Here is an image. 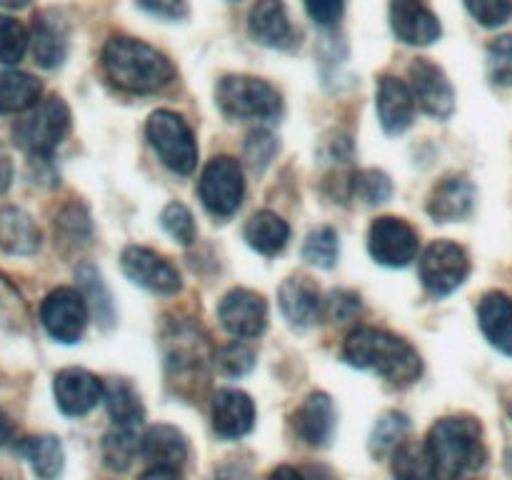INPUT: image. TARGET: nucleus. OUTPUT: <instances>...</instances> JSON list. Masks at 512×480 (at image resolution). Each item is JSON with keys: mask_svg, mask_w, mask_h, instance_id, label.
<instances>
[{"mask_svg": "<svg viewBox=\"0 0 512 480\" xmlns=\"http://www.w3.org/2000/svg\"><path fill=\"white\" fill-rule=\"evenodd\" d=\"M103 70L115 88L128 93H158L175 78L173 63L160 50L125 35L105 43Z\"/></svg>", "mask_w": 512, "mask_h": 480, "instance_id": "nucleus-1", "label": "nucleus"}, {"mask_svg": "<svg viewBox=\"0 0 512 480\" xmlns=\"http://www.w3.org/2000/svg\"><path fill=\"white\" fill-rule=\"evenodd\" d=\"M343 358L363 370H375L393 385H410L423 373V360L408 340L378 328H358L343 345Z\"/></svg>", "mask_w": 512, "mask_h": 480, "instance_id": "nucleus-2", "label": "nucleus"}, {"mask_svg": "<svg viewBox=\"0 0 512 480\" xmlns=\"http://www.w3.org/2000/svg\"><path fill=\"white\" fill-rule=\"evenodd\" d=\"M425 445H428L440 475L448 480H458L473 470L483 468L485 458H488L483 428L470 415H453V418L438 420Z\"/></svg>", "mask_w": 512, "mask_h": 480, "instance_id": "nucleus-3", "label": "nucleus"}, {"mask_svg": "<svg viewBox=\"0 0 512 480\" xmlns=\"http://www.w3.org/2000/svg\"><path fill=\"white\" fill-rule=\"evenodd\" d=\"M215 103L235 120H275L283 110L280 93L268 80L250 75H225L215 88Z\"/></svg>", "mask_w": 512, "mask_h": 480, "instance_id": "nucleus-4", "label": "nucleus"}, {"mask_svg": "<svg viewBox=\"0 0 512 480\" xmlns=\"http://www.w3.org/2000/svg\"><path fill=\"white\" fill-rule=\"evenodd\" d=\"M70 130V110L60 98L38 100L15 123L13 140L33 158H48Z\"/></svg>", "mask_w": 512, "mask_h": 480, "instance_id": "nucleus-5", "label": "nucleus"}, {"mask_svg": "<svg viewBox=\"0 0 512 480\" xmlns=\"http://www.w3.org/2000/svg\"><path fill=\"white\" fill-rule=\"evenodd\" d=\"M150 145L163 160L165 168H170L178 175H190L198 165V145H195L193 130L173 110H158L148 120Z\"/></svg>", "mask_w": 512, "mask_h": 480, "instance_id": "nucleus-6", "label": "nucleus"}, {"mask_svg": "<svg viewBox=\"0 0 512 480\" xmlns=\"http://www.w3.org/2000/svg\"><path fill=\"white\" fill-rule=\"evenodd\" d=\"M198 193L208 213H213L215 218H230L245 198L243 168L238 160L230 155H218L210 160L200 175Z\"/></svg>", "mask_w": 512, "mask_h": 480, "instance_id": "nucleus-7", "label": "nucleus"}, {"mask_svg": "<svg viewBox=\"0 0 512 480\" xmlns=\"http://www.w3.org/2000/svg\"><path fill=\"white\" fill-rule=\"evenodd\" d=\"M470 273V260L460 245L438 240L428 245L420 258V280L433 295H450L465 283Z\"/></svg>", "mask_w": 512, "mask_h": 480, "instance_id": "nucleus-8", "label": "nucleus"}, {"mask_svg": "<svg viewBox=\"0 0 512 480\" xmlns=\"http://www.w3.org/2000/svg\"><path fill=\"white\" fill-rule=\"evenodd\" d=\"M40 320L48 335L58 343H78L88 325L85 295L73 288H55L40 305Z\"/></svg>", "mask_w": 512, "mask_h": 480, "instance_id": "nucleus-9", "label": "nucleus"}, {"mask_svg": "<svg viewBox=\"0 0 512 480\" xmlns=\"http://www.w3.org/2000/svg\"><path fill=\"white\" fill-rule=\"evenodd\" d=\"M368 248L375 263L385 265V268H405L418 255L420 240L413 225L405 223L403 218L385 215L370 225Z\"/></svg>", "mask_w": 512, "mask_h": 480, "instance_id": "nucleus-10", "label": "nucleus"}, {"mask_svg": "<svg viewBox=\"0 0 512 480\" xmlns=\"http://www.w3.org/2000/svg\"><path fill=\"white\" fill-rule=\"evenodd\" d=\"M408 85L413 90V98L420 108L425 110L433 118L445 120L453 115L455 110V90L450 85L448 75L443 73V68H438L430 60L418 58L408 68Z\"/></svg>", "mask_w": 512, "mask_h": 480, "instance_id": "nucleus-11", "label": "nucleus"}, {"mask_svg": "<svg viewBox=\"0 0 512 480\" xmlns=\"http://www.w3.org/2000/svg\"><path fill=\"white\" fill-rule=\"evenodd\" d=\"M123 273L140 288L158 295H173L180 290V275L163 255L153 253L150 248L128 245L120 255Z\"/></svg>", "mask_w": 512, "mask_h": 480, "instance_id": "nucleus-12", "label": "nucleus"}, {"mask_svg": "<svg viewBox=\"0 0 512 480\" xmlns=\"http://www.w3.org/2000/svg\"><path fill=\"white\" fill-rule=\"evenodd\" d=\"M218 318L235 338H255L268 325V303L248 288H235L220 300Z\"/></svg>", "mask_w": 512, "mask_h": 480, "instance_id": "nucleus-13", "label": "nucleus"}, {"mask_svg": "<svg viewBox=\"0 0 512 480\" xmlns=\"http://www.w3.org/2000/svg\"><path fill=\"white\" fill-rule=\"evenodd\" d=\"M390 25L400 43L430 45L440 38V20L425 0H393L390 3Z\"/></svg>", "mask_w": 512, "mask_h": 480, "instance_id": "nucleus-14", "label": "nucleus"}, {"mask_svg": "<svg viewBox=\"0 0 512 480\" xmlns=\"http://www.w3.org/2000/svg\"><path fill=\"white\" fill-rule=\"evenodd\" d=\"M55 403L65 415H85L105 398V385L83 368H65L55 375Z\"/></svg>", "mask_w": 512, "mask_h": 480, "instance_id": "nucleus-15", "label": "nucleus"}, {"mask_svg": "<svg viewBox=\"0 0 512 480\" xmlns=\"http://www.w3.org/2000/svg\"><path fill=\"white\" fill-rule=\"evenodd\" d=\"M375 105H378V120L385 133L398 135L405 133L413 125L415 105L418 103H415L413 90H410V85L405 80L385 75V78H380Z\"/></svg>", "mask_w": 512, "mask_h": 480, "instance_id": "nucleus-16", "label": "nucleus"}, {"mask_svg": "<svg viewBox=\"0 0 512 480\" xmlns=\"http://www.w3.org/2000/svg\"><path fill=\"white\" fill-rule=\"evenodd\" d=\"M255 425V403L243 390L225 388L213 398V428L220 438L238 440Z\"/></svg>", "mask_w": 512, "mask_h": 480, "instance_id": "nucleus-17", "label": "nucleus"}, {"mask_svg": "<svg viewBox=\"0 0 512 480\" xmlns=\"http://www.w3.org/2000/svg\"><path fill=\"white\" fill-rule=\"evenodd\" d=\"M278 303L293 328H310L320 315V290L308 275H290L280 285Z\"/></svg>", "mask_w": 512, "mask_h": 480, "instance_id": "nucleus-18", "label": "nucleus"}, {"mask_svg": "<svg viewBox=\"0 0 512 480\" xmlns=\"http://www.w3.org/2000/svg\"><path fill=\"white\" fill-rule=\"evenodd\" d=\"M293 428L300 435V440L313 448L325 445L333 438L335 430V408L333 400L325 393H313L303 400L293 415Z\"/></svg>", "mask_w": 512, "mask_h": 480, "instance_id": "nucleus-19", "label": "nucleus"}, {"mask_svg": "<svg viewBox=\"0 0 512 480\" xmlns=\"http://www.w3.org/2000/svg\"><path fill=\"white\" fill-rule=\"evenodd\" d=\"M250 35L268 48H288L293 43V25L280 0H258L248 20Z\"/></svg>", "mask_w": 512, "mask_h": 480, "instance_id": "nucleus-20", "label": "nucleus"}, {"mask_svg": "<svg viewBox=\"0 0 512 480\" xmlns=\"http://www.w3.org/2000/svg\"><path fill=\"white\" fill-rule=\"evenodd\" d=\"M30 50L40 68H58L68 53V28L58 15H38L30 30Z\"/></svg>", "mask_w": 512, "mask_h": 480, "instance_id": "nucleus-21", "label": "nucleus"}, {"mask_svg": "<svg viewBox=\"0 0 512 480\" xmlns=\"http://www.w3.org/2000/svg\"><path fill=\"white\" fill-rule=\"evenodd\" d=\"M475 205V185L463 175H453V178L443 180L438 188L433 190L428 203V213L440 223H453V220H463L470 215Z\"/></svg>", "mask_w": 512, "mask_h": 480, "instance_id": "nucleus-22", "label": "nucleus"}, {"mask_svg": "<svg viewBox=\"0 0 512 480\" xmlns=\"http://www.w3.org/2000/svg\"><path fill=\"white\" fill-rule=\"evenodd\" d=\"M478 323L485 338L500 353L512 355V298L505 293H488L480 300Z\"/></svg>", "mask_w": 512, "mask_h": 480, "instance_id": "nucleus-23", "label": "nucleus"}, {"mask_svg": "<svg viewBox=\"0 0 512 480\" xmlns=\"http://www.w3.org/2000/svg\"><path fill=\"white\" fill-rule=\"evenodd\" d=\"M0 248L13 255H30L40 248V230L28 213L18 208L0 213Z\"/></svg>", "mask_w": 512, "mask_h": 480, "instance_id": "nucleus-24", "label": "nucleus"}, {"mask_svg": "<svg viewBox=\"0 0 512 480\" xmlns=\"http://www.w3.org/2000/svg\"><path fill=\"white\" fill-rule=\"evenodd\" d=\"M245 240L260 255H278L290 240V225L273 210H260L245 225Z\"/></svg>", "mask_w": 512, "mask_h": 480, "instance_id": "nucleus-25", "label": "nucleus"}, {"mask_svg": "<svg viewBox=\"0 0 512 480\" xmlns=\"http://www.w3.org/2000/svg\"><path fill=\"white\" fill-rule=\"evenodd\" d=\"M143 455L153 465L180 468L188 458V443H185L183 433L173 425H153L143 435Z\"/></svg>", "mask_w": 512, "mask_h": 480, "instance_id": "nucleus-26", "label": "nucleus"}, {"mask_svg": "<svg viewBox=\"0 0 512 480\" xmlns=\"http://www.w3.org/2000/svg\"><path fill=\"white\" fill-rule=\"evenodd\" d=\"M143 423H113V430L103 440V460L108 468L125 470L130 468L135 455L143 450V435H140Z\"/></svg>", "mask_w": 512, "mask_h": 480, "instance_id": "nucleus-27", "label": "nucleus"}, {"mask_svg": "<svg viewBox=\"0 0 512 480\" xmlns=\"http://www.w3.org/2000/svg\"><path fill=\"white\" fill-rule=\"evenodd\" d=\"M18 453L33 465L35 475L43 480L58 478L63 470V445L53 435H33V438L20 440Z\"/></svg>", "mask_w": 512, "mask_h": 480, "instance_id": "nucleus-28", "label": "nucleus"}, {"mask_svg": "<svg viewBox=\"0 0 512 480\" xmlns=\"http://www.w3.org/2000/svg\"><path fill=\"white\" fill-rule=\"evenodd\" d=\"M40 100V83L28 73L0 70V115L25 113Z\"/></svg>", "mask_w": 512, "mask_h": 480, "instance_id": "nucleus-29", "label": "nucleus"}, {"mask_svg": "<svg viewBox=\"0 0 512 480\" xmlns=\"http://www.w3.org/2000/svg\"><path fill=\"white\" fill-rule=\"evenodd\" d=\"M393 475L395 480H440L438 465L430 455L428 445L403 443L395 450L393 458Z\"/></svg>", "mask_w": 512, "mask_h": 480, "instance_id": "nucleus-30", "label": "nucleus"}, {"mask_svg": "<svg viewBox=\"0 0 512 480\" xmlns=\"http://www.w3.org/2000/svg\"><path fill=\"white\" fill-rule=\"evenodd\" d=\"M105 405L113 423H143V403L133 385L123 378H115L105 385Z\"/></svg>", "mask_w": 512, "mask_h": 480, "instance_id": "nucleus-31", "label": "nucleus"}, {"mask_svg": "<svg viewBox=\"0 0 512 480\" xmlns=\"http://www.w3.org/2000/svg\"><path fill=\"white\" fill-rule=\"evenodd\" d=\"M340 253V240L333 228H318L308 235L303 245V258L318 268H333Z\"/></svg>", "mask_w": 512, "mask_h": 480, "instance_id": "nucleus-32", "label": "nucleus"}, {"mask_svg": "<svg viewBox=\"0 0 512 480\" xmlns=\"http://www.w3.org/2000/svg\"><path fill=\"white\" fill-rule=\"evenodd\" d=\"M30 45V35L15 18L0 15V63L15 65L23 60Z\"/></svg>", "mask_w": 512, "mask_h": 480, "instance_id": "nucleus-33", "label": "nucleus"}, {"mask_svg": "<svg viewBox=\"0 0 512 480\" xmlns=\"http://www.w3.org/2000/svg\"><path fill=\"white\" fill-rule=\"evenodd\" d=\"M78 283L83 288V295H88L90 305L98 313V320H103L105 325L113 323V303H110V293L105 290V283L98 270L93 265H83L78 270Z\"/></svg>", "mask_w": 512, "mask_h": 480, "instance_id": "nucleus-34", "label": "nucleus"}, {"mask_svg": "<svg viewBox=\"0 0 512 480\" xmlns=\"http://www.w3.org/2000/svg\"><path fill=\"white\" fill-rule=\"evenodd\" d=\"M405 433H408V418L403 413H385L375 425L373 438H370L373 453L385 455L390 450H398L403 445Z\"/></svg>", "mask_w": 512, "mask_h": 480, "instance_id": "nucleus-35", "label": "nucleus"}, {"mask_svg": "<svg viewBox=\"0 0 512 480\" xmlns=\"http://www.w3.org/2000/svg\"><path fill=\"white\" fill-rule=\"evenodd\" d=\"M28 320V305L8 278L0 275V325L10 330H20Z\"/></svg>", "mask_w": 512, "mask_h": 480, "instance_id": "nucleus-36", "label": "nucleus"}, {"mask_svg": "<svg viewBox=\"0 0 512 480\" xmlns=\"http://www.w3.org/2000/svg\"><path fill=\"white\" fill-rule=\"evenodd\" d=\"M160 225H163V228L168 230L170 238L178 240L180 245H190L195 240V235H198L193 213H190L183 203L165 205V210L160 213Z\"/></svg>", "mask_w": 512, "mask_h": 480, "instance_id": "nucleus-37", "label": "nucleus"}, {"mask_svg": "<svg viewBox=\"0 0 512 480\" xmlns=\"http://www.w3.org/2000/svg\"><path fill=\"white\" fill-rule=\"evenodd\" d=\"M353 190L360 200H365L368 205H380L393 195V183L385 173L380 170H363V173L355 175Z\"/></svg>", "mask_w": 512, "mask_h": 480, "instance_id": "nucleus-38", "label": "nucleus"}, {"mask_svg": "<svg viewBox=\"0 0 512 480\" xmlns=\"http://www.w3.org/2000/svg\"><path fill=\"white\" fill-rule=\"evenodd\" d=\"M488 75L495 85H512V35H503L490 43Z\"/></svg>", "mask_w": 512, "mask_h": 480, "instance_id": "nucleus-39", "label": "nucleus"}, {"mask_svg": "<svg viewBox=\"0 0 512 480\" xmlns=\"http://www.w3.org/2000/svg\"><path fill=\"white\" fill-rule=\"evenodd\" d=\"M58 233L60 238L68 243L83 245L90 238V218L80 205H68L63 213L58 215Z\"/></svg>", "mask_w": 512, "mask_h": 480, "instance_id": "nucleus-40", "label": "nucleus"}, {"mask_svg": "<svg viewBox=\"0 0 512 480\" xmlns=\"http://www.w3.org/2000/svg\"><path fill=\"white\" fill-rule=\"evenodd\" d=\"M465 5L485 28H498L512 18V0H465Z\"/></svg>", "mask_w": 512, "mask_h": 480, "instance_id": "nucleus-41", "label": "nucleus"}, {"mask_svg": "<svg viewBox=\"0 0 512 480\" xmlns=\"http://www.w3.org/2000/svg\"><path fill=\"white\" fill-rule=\"evenodd\" d=\"M275 150H278V143H275V138L268 130H253L248 135V143H245V160H248V165L255 173H260V170L268 168Z\"/></svg>", "mask_w": 512, "mask_h": 480, "instance_id": "nucleus-42", "label": "nucleus"}, {"mask_svg": "<svg viewBox=\"0 0 512 480\" xmlns=\"http://www.w3.org/2000/svg\"><path fill=\"white\" fill-rule=\"evenodd\" d=\"M218 365L225 375H245L253 370L255 355L248 345L235 340V343L223 345V348L218 350Z\"/></svg>", "mask_w": 512, "mask_h": 480, "instance_id": "nucleus-43", "label": "nucleus"}, {"mask_svg": "<svg viewBox=\"0 0 512 480\" xmlns=\"http://www.w3.org/2000/svg\"><path fill=\"white\" fill-rule=\"evenodd\" d=\"M360 310V298L350 290H333L328 300V313L335 323H345Z\"/></svg>", "mask_w": 512, "mask_h": 480, "instance_id": "nucleus-44", "label": "nucleus"}, {"mask_svg": "<svg viewBox=\"0 0 512 480\" xmlns=\"http://www.w3.org/2000/svg\"><path fill=\"white\" fill-rule=\"evenodd\" d=\"M305 10L318 25H335L343 18L345 0H305Z\"/></svg>", "mask_w": 512, "mask_h": 480, "instance_id": "nucleus-45", "label": "nucleus"}, {"mask_svg": "<svg viewBox=\"0 0 512 480\" xmlns=\"http://www.w3.org/2000/svg\"><path fill=\"white\" fill-rule=\"evenodd\" d=\"M138 5L158 18L178 20L185 15V0H138Z\"/></svg>", "mask_w": 512, "mask_h": 480, "instance_id": "nucleus-46", "label": "nucleus"}, {"mask_svg": "<svg viewBox=\"0 0 512 480\" xmlns=\"http://www.w3.org/2000/svg\"><path fill=\"white\" fill-rule=\"evenodd\" d=\"M138 480H183V478H180V468H170V465H150Z\"/></svg>", "mask_w": 512, "mask_h": 480, "instance_id": "nucleus-47", "label": "nucleus"}, {"mask_svg": "<svg viewBox=\"0 0 512 480\" xmlns=\"http://www.w3.org/2000/svg\"><path fill=\"white\" fill-rule=\"evenodd\" d=\"M268 480H308V478H305V475L300 473V470L288 468V465H283V468L273 470V473L268 475Z\"/></svg>", "mask_w": 512, "mask_h": 480, "instance_id": "nucleus-48", "label": "nucleus"}, {"mask_svg": "<svg viewBox=\"0 0 512 480\" xmlns=\"http://www.w3.org/2000/svg\"><path fill=\"white\" fill-rule=\"evenodd\" d=\"M10 178H13V168H10V160L5 158L3 153H0V193H3V190H8Z\"/></svg>", "mask_w": 512, "mask_h": 480, "instance_id": "nucleus-49", "label": "nucleus"}, {"mask_svg": "<svg viewBox=\"0 0 512 480\" xmlns=\"http://www.w3.org/2000/svg\"><path fill=\"white\" fill-rule=\"evenodd\" d=\"M10 435H13V423H10L8 415L0 410V445H5L10 440Z\"/></svg>", "mask_w": 512, "mask_h": 480, "instance_id": "nucleus-50", "label": "nucleus"}, {"mask_svg": "<svg viewBox=\"0 0 512 480\" xmlns=\"http://www.w3.org/2000/svg\"><path fill=\"white\" fill-rule=\"evenodd\" d=\"M215 480H248V475H245L243 470L230 468V470H223V473H220Z\"/></svg>", "mask_w": 512, "mask_h": 480, "instance_id": "nucleus-51", "label": "nucleus"}, {"mask_svg": "<svg viewBox=\"0 0 512 480\" xmlns=\"http://www.w3.org/2000/svg\"><path fill=\"white\" fill-rule=\"evenodd\" d=\"M25 5H28V0H0V8H8V10L25 8Z\"/></svg>", "mask_w": 512, "mask_h": 480, "instance_id": "nucleus-52", "label": "nucleus"}]
</instances>
